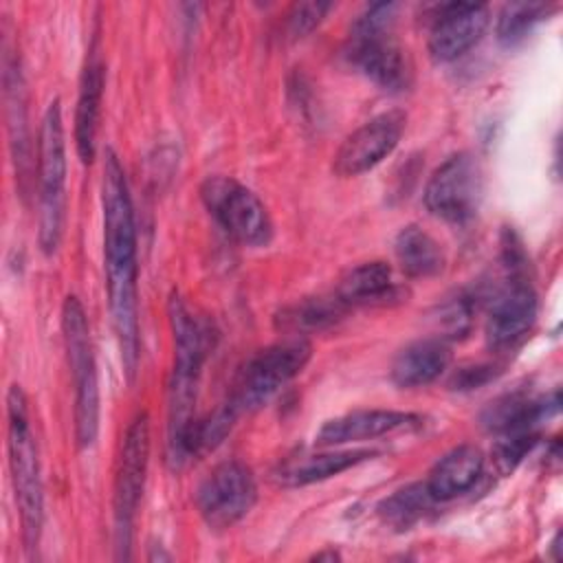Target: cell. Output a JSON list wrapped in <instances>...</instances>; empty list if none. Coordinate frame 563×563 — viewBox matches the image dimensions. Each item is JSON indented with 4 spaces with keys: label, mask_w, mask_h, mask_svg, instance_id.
Masks as SVG:
<instances>
[{
    "label": "cell",
    "mask_w": 563,
    "mask_h": 563,
    "mask_svg": "<svg viewBox=\"0 0 563 563\" xmlns=\"http://www.w3.org/2000/svg\"><path fill=\"white\" fill-rule=\"evenodd\" d=\"M103 268L108 286L110 317L121 352L123 372L134 378L139 365V264H136V222L134 207L119 156L106 150L103 180Z\"/></svg>",
    "instance_id": "cell-1"
},
{
    "label": "cell",
    "mask_w": 563,
    "mask_h": 563,
    "mask_svg": "<svg viewBox=\"0 0 563 563\" xmlns=\"http://www.w3.org/2000/svg\"><path fill=\"white\" fill-rule=\"evenodd\" d=\"M167 319L174 339V365L167 389V464L180 468L194 460L191 440L196 431V400L200 372L211 345L207 325L189 310L174 290L167 299Z\"/></svg>",
    "instance_id": "cell-2"
},
{
    "label": "cell",
    "mask_w": 563,
    "mask_h": 563,
    "mask_svg": "<svg viewBox=\"0 0 563 563\" xmlns=\"http://www.w3.org/2000/svg\"><path fill=\"white\" fill-rule=\"evenodd\" d=\"M7 451L20 512L22 541L26 550H33L40 541L44 521V488L37 446L29 422V402L20 385H11L7 391Z\"/></svg>",
    "instance_id": "cell-3"
},
{
    "label": "cell",
    "mask_w": 563,
    "mask_h": 563,
    "mask_svg": "<svg viewBox=\"0 0 563 563\" xmlns=\"http://www.w3.org/2000/svg\"><path fill=\"white\" fill-rule=\"evenodd\" d=\"M396 11V2H376L365 7L352 26L347 46L350 62L369 81L389 92L407 90L411 84L407 51L391 33Z\"/></svg>",
    "instance_id": "cell-4"
},
{
    "label": "cell",
    "mask_w": 563,
    "mask_h": 563,
    "mask_svg": "<svg viewBox=\"0 0 563 563\" xmlns=\"http://www.w3.org/2000/svg\"><path fill=\"white\" fill-rule=\"evenodd\" d=\"M312 356V345L303 336H286L257 350L238 369L231 391L224 400L229 411L240 418L266 405L284 385H288Z\"/></svg>",
    "instance_id": "cell-5"
},
{
    "label": "cell",
    "mask_w": 563,
    "mask_h": 563,
    "mask_svg": "<svg viewBox=\"0 0 563 563\" xmlns=\"http://www.w3.org/2000/svg\"><path fill=\"white\" fill-rule=\"evenodd\" d=\"M35 176L40 194V244L44 253H53L62 238L66 185V136L59 99L48 103L40 123Z\"/></svg>",
    "instance_id": "cell-6"
},
{
    "label": "cell",
    "mask_w": 563,
    "mask_h": 563,
    "mask_svg": "<svg viewBox=\"0 0 563 563\" xmlns=\"http://www.w3.org/2000/svg\"><path fill=\"white\" fill-rule=\"evenodd\" d=\"M62 332L75 387V438L86 449L99 433V383L88 319L84 306L73 295L62 306Z\"/></svg>",
    "instance_id": "cell-7"
},
{
    "label": "cell",
    "mask_w": 563,
    "mask_h": 563,
    "mask_svg": "<svg viewBox=\"0 0 563 563\" xmlns=\"http://www.w3.org/2000/svg\"><path fill=\"white\" fill-rule=\"evenodd\" d=\"M200 198L218 227L244 246H266L273 238V222L264 202L231 176H209Z\"/></svg>",
    "instance_id": "cell-8"
},
{
    "label": "cell",
    "mask_w": 563,
    "mask_h": 563,
    "mask_svg": "<svg viewBox=\"0 0 563 563\" xmlns=\"http://www.w3.org/2000/svg\"><path fill=\"white\" fill-rule=\"evenodd\" d=\"M150 462V418L145 411H139L121 440V451L117 457V475H114V537L119 556L128 559V550L132 543V526L136 517V508L143 495L145 473Z\"/></svg>",
    "instance_id": "cell-9"
},
{
    "label": "cell",
    "mask_w": 563,
    "mask_h": 563,
    "mask_svg": "<svg viewBox=\"0 0 563 563\" xmlns=\"http://www.w3.org/2000/svg\"><path fill=\"white\" fill-rule=\"evenodd\" d=\"M484 196V172L479 161L468 152L449 156L431 174L424 187V207L431 216L451 222H468Z\"/></svg>",
    "instance_id": "cell-10"
},
{
    "label": "cell",
    "mask_w": 563,
    "mask_h": 563,
    "mask_svg": "<svg viewBox=\"0 0 563 563\" xmlns=\"http://www.w3.org/2000/svg\"><path fill=\"white\" fill-rule=\"evenodd\" d=\"M257 501L253 471L240 460L213 466L196 490V508L209 528L224 530L238 523Z\"/></svg>",
    "instance_id": "cell-11"
},
{
    "label": "cell",
    "mask_w": 563,
    "mask_h": 563,
    "mask_svg": "<svg viewBox=\"0 0 563 563\" xmlns=\"http://www.w3.org/2000/svg\"><path fill=\"white\" fill-rule=\"evenodd\" d=\"M405 128L407 114L402 110H387L372 117L345 136V141L334 154L332 169L345 178L374 169L383 158H387L396 150Z\"/></svg>",
    "instance_id": "cell-12"
},
{
    "label": "cell",
    "mask_w": 563,
    "mask_h": 563,
    "mask_svg": "<svg viewBox=\"0 0 563 563\" xmlns=\"http://www.w3.org/2000/svg\"><path fill=\"white\" fill-rule=\"evenodd\" d=\"M537 292L526 275H512L508 284L493 297L486 317V343L501 352L517 345L537 321Z\"/></svg>",
    "instance_id": "cell-13"
},
{
    "label": "cell",
    "mask_w": 563,
    "mask_h": 563,
    "mask_svg": "<svg viewBox=\"0 0 563 563\" xmlns=\"http://www.w3.org/2000/svg\"><path fill=\"white\" fill-rule=\"evenodd\" d=\"M490 13L479 2L442 4L429 31V53L435 62H453L471 51L484 35Z\"/></svg>",
    "instance_id": "cell-14"
},
{
    "label": "cell",
    "mask_w": 563,
    "mask_h": 563,
    "mask_svg": "<svg viewBox=\"0 0 563 563\" xmlns=\"http://www.w3.org/2000/svg\"><path fill=\"white\" fill-rule=\"evenodd\" d=\"M422 424V418L411 411H396V409H358L343 416H336L317 433V444L321 446H336L347 442H363L374 440L380 435H389L402 429H416Z\"/></svg>",
    "instance_id": "cell-15"
},
{
    "label": "cell",
    "mask_w": 563,
    "mask_h": 563,
    "mask_svg": "<svg viewBox=\"0 0 563 563\" xmlns=\"http://www.w3.org/2000/svg\"><path fill=\"white\" fill-rule=\"evenodd\" d=\"M376 451L369 449H345V451H319V453H297L286 457L273 468V482L284 488L308 486L339 475L363 460H372Z\"/></svg>",
    "instance_id": "cell-16"
},
{
    "label": "cell",
    "mask_w": 563,
    "mask_h": 563,
    "mask_svg": "<svg viewBox=\"0 0 563 563\" xmlns=\"http://www.w3.org/2000/svg\"><path fill=\"white\" fill-rule=\"evenodd\" d=\"M101 97H103V62L97 48L92 46L81 68L77 108H75V147L81 163H90L95 158Z\"/></svg>",
    "instance_id": "cell-17"
},
{
    "label": "cell",
    "mask_w": 563,
    "mask_h": 563,
    "mask_svg": "<svg viewBox=\"0 0 563 563\" xmlns=\"http://www.w3.org/2000/svg\"><path fill=\"white\" fill-rule=\"evenodd\" d=\"M559 411V391L552 396H528V394H508L490 402L482 411V424L497 433H519L534 431L541 420H548Z\"/></svg>",
    "instance_id": "cell-18"
},
{
    "label": "cell",
    "mask_w": 563,
    "mask_h": 563,
    "mask_svg": "<svg viewBox=\"0 0 563 563\" xmlns=\"http://www.w3.org/2000/svg\"><path fill=\"white\" fill-rule=\"evenodd\" d=\"M482 471L484 453L473 444H460L433 464L424 486L435 501H446L466 493L479 479Z\"/></svg>",
    "instance_id": "cell-19"
},
{
    "label": "cell",
    "mask_w": 563,
    "mask_h": 563,
    "mask_svg": "<svg viewBox=\"0 0 563 563\" xmlns=\"http://www.w3.org/2000/svg\"><path fill=\"white\" fill-rule=\"evenodd\" d=\"M451 363V350L442 339H420L405 345L389 369L391 383L409 389L433 383Z\"/></svg>",
    "instance_id": "cell-20"
},
{
    "label": "cell",
    "mask_w": 563,
    "mask_h": 563,
    "mask_svg": "<svg viewBox=\"0 0 563 563\" xmlns=\"http://www.w3.org/2000/svg\"><path fill=\"white\" fill-rule=\"evenodd\" d=\"M336 299L347 306H376L387 303L398 297V288L394 284V275L389 264L385 262H363L343 273L334 288Z\"/></svg>",
    "instance_id": "cell-21"
},
{
    "label": "cell",
    "mask_w": 563,
    "mask_h": 563,
    "mask_svg": "<svg viewBox=\"0 0 563 563\" xmlns=\"http://www.w3.org/2000/svg\"><path fill=\"white\" fill-rule=\"evenodd\" d=\"M4 103H7V123H9V139L11 152L15 163V174L20 180H29L33 172L31 161V141H29V125H26V108H24V81L9 55H4Z\"/></svg>",
    "instance_id": "cell-22"
},
{
    "label": "cell",
    "mask_w": 563,
    "mask_h": 563,
    "mask_svg": "<svg viewBox=\"0 0 563 563\" xmlns=\"http://www.w3.org/2000/svg\"><path fill=\"white\" fill-rule=\"evenodd\" d=\"M350 308L343 306L336 295H317L297 299L290 306H284L277 317L275 325L286 332L288 336H303L312 332H323L336 325Z\"/></svg>",
    "instance_id": "cell-23"
},
{
    "label": "cell",
    "mask_w": 563,
    "mask_h": 563,
    "mask_svg": "<svg viewBox=\"0 0 563 563\" xmlns=\"http://www.w3.org/2000/svg\"><path fill=\"white\" fill-rule=\"evenodd\" d=\"M394 253L407 277H433L444 268V251L424 229L407 224L394 240Z\"/></svg>",
    "instance_id": "cell-24"
},
{
    "label": "cell",
    "mask_w": 563,
    "mask_h": 563,
    "mask_svg": "<svg viewBox=\"0 0 563 563\" xmlns=\"http://www.w3.org/2000/svg\"><path fill=\"white\" fill-rule=\"evenodd\" d=\"M433 504L435 499L424 484H409L385 497L378 506V515L387 526L396 530H409L427 517Z\"/></svg>",
    "instance_id": "cell-25"
},
{
    "label": "cell",
    "mask_w": 563,
    "mask_h": 563,
    "mask_svg": "<svg viewBox=\"0 0 563 563\" xmlns=\"http://www.w3.org/2000/svg\"><path fill=\"white\" fill-rule=\"evenodd\" d=\"M552 7L543 2H510L504 4L497 18V37L501 44L512 46L521 42L541 20L550 15Z\"/></svg>",
    "instance_id": "cell-26"
},
{
    "label": "cell",
    "mask_w": 563,
    "mask_h": 563,
    "mask_svg": "<svg viewBox=\"0 0 563 563\" xmlns=\"http://www.w3.org/2000/svg\"><path fill=\"white\" fill-rule=\"evenodd\" d=\"M537 444L534 431H519V433H506L499 435V442L493 449L495 464L501 473H510Z\"/></svg>",
    "instance_id": "cell-27"
},
{
    "label": "cell",
    "mask_w": 563,
    "mask_h": 563,
    "mask_svg": "<svg viewBox=\"0 0 563 563\" xmlns=\"http://www.w3.org/2000/svg\"><path fill=\"white\" fill-rule=\"evenodd\" d=\"M332 9L330 2H297L288 11L286 29L290 37H303L308 35L314 26L321 24L325 13Z\"/></svg>",
    "instance_id": "cell-28"
},
{
    "label": "cell",
    "mask_w": 563,
    "mask_h": 563,
    "mask_svg": "<svg viewBox=\"0 0 563 563\" xmlns=\"http://www.w3.org/2000/svg\"><path fill=\"white\" fill-rule=\"evenodd\" d=\"M471 314H473V297L457 295L453 301H449L442 308L440 321L449 334H462L471 325Z\"/></svg>",
    "instance_id": "cell-29"
},
{
    "label": "cell",
    "mask_w": 563,
    "mask_h": 563,
    "mask_svg": "<svg viewBox=\"0 0 563 563\" xmlns=\"http://www.w3.org/2000/svg\"><path fill=\"white\" fill-rule=\"evenodd\" d=\"M495 367L493 365H468V367H460L453 378L449 380L451 389H460V391H468V389H477L482 385H486L490 378H495Z\"/></svg>",
    "instance_id": "cell-30"
},
{
    "label": "cell",
    "mask_w": 563,
    "mask_h": 563,
    "mask_svg": "<svg viewBox=\"0 0 563 563\" xmlns=\"http://www.w3.org/2000/svg\"><path fill=\"white\" fill-rule=\"evenodd\" d=\"M314 559L317 561H321V559H330V561H334V559H341L336 552H319V554H314Z\"/></svg>",
    "instance_id": "cell-31"
}]
</instances>
